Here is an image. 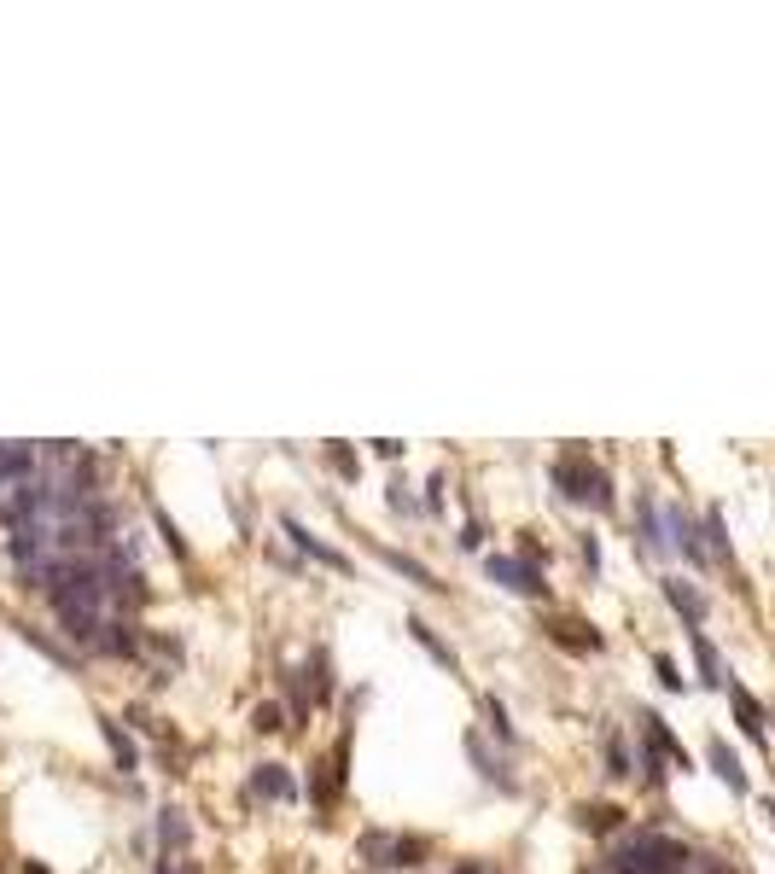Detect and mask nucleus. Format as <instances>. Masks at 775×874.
I'll return each mask as SVG.
<instances>
[{
  "instance_id": "f257e3e1",
  "label": "nucleus",
  "mask_w": 775,
  "mask_h": 874,
  "mask_svg": "<svg viewBox=\"0 0 775 874\" xmlns=\"http://www.w3.org/2000/svg\"><path fill=\"white\" fill-rule=\"evenodd\" d=\"M688 869V851L665 834H636L612 851V874H682Z\"/></svg>"
},
{
  "instance_id": "f03ea898",
  "label": "nucleus",
  "mask_w": 775,
  "mask_h": 874,
  "mask_svg": "<svg viewBox=\"0 0 775 874\" xmlns=\"http://www.w3.org/2000/svg\"><path fill=\"white\" fill-rule=\"evenodd\" d=\"M554 484L572 496V502H595V507H607L612 502V484H607V472L595 467L589 455H577V449H566L560 461H554Z\"/></svg>"
},
{
  "instance_id": "7ed1b4c3",
  "label": "nucleus",
  "mask_w": 775,
  "mask_h": 874,
  "mask_svg": "<svg viewBox=\"0 0 775 874\" xmlns=\"http://www.w3.org/2000/svg\"><path fill=\"white\" fill-rule=\"evenodd\" d=\"M484 572L496 577L502 589H513V595H542V577H537V566H525V560H507V554H490V560H484Z\"/></svg>"
},
{
  "instance_id": "20e7f679",
  "label": "nucleus",
  "mask_w": 775,
  "mask_h": 874,
  "mask_svg": "<svg viewBox=\"0 0 775 874\" xmlns=\"http://www.w3.org/2000/svg\"><path fill=\"white\" fill-rule=\"evenodd\" d=\"M24 478H35V449L30 443H0V496Z\"/></svg>"
},
{
  "instance_id": "39448f33",
  "label": "nucleus",
  "mask_w": 775,
  "mask_h": 874,
  "mask_svg": "<svg viewBox=\"0 0 775 874\" xmlns=\"http://www.w3.org/2000/svg\"><path fill=\"white\" fill-rule=\"evenodd\" d=\"M280 525H286V537L298 542L304 554H315L321 566H333V572H350V560H344L338 548H327V542H321V537H309V531H304V525H298V519H280Z\"/></svg>"
},
{
  "instance_id": "423d86ee",
  "label": "nucleus",
  "mask_w": 775,
  "mask_h": 874,
  "mask_svg": "<svg viewBox=\"0 0 775 874\" xmlns=\"http://www.w3.org/2000/svg\"><path fill=\"white\" fill-rule=\"evenodd\" d=\"M665 601H671L676 612H682V624H688V630H700V618H706V601H700V595H694L688 583H676V577H665Z\"/></svg>"
},
{
  "instance_id": "0eeeda50",
  "label": "nucleus",
  "mask_w": 775,
  "mask_h": 874,
  "mask_svg": "<svg viewBox=\"0 0 775 874\" xmlns=\"http://www.w3.org/2000/svg\"><path fill=\"white\" fill-rule=\"evenodd\" d=\"M257 793L263 799H292V775L280 764H257Z\"/></svg>"
},
{
  "instance_id": "6e6552de",
  "label": "nucleus",
  "mask_w": 775,
  "mask_h": 874,
  "mask_svg": "<svg viewBox=\"0 0 775 874\" xmlns=\"http://www.w3.org/2000/svg\"><path fill=\"white\" fill-rule=\"evenodd\" d=\"M158 840H164V851H169V857H175V851L187 845V816H181L175 805H169L164 816H158Z\"/></svg>"
},
{
  "instance_id": "1a4fd4ad",
  "label": "nucleus",
  "mask_w": 775,
  "mask_h": 874,
  "mask_svg": "<svg viewBox=\"0 0 775 874\" xmlns=\"http://www.w3.org/2000/svg\"><path fill=\"white\" fill-rule=\"evenodd\" d=\"M688 641H694V659H700V671H706L700 682H711V688H717V682H723V659H717V647H711L700 630H688Z\"/></svg>"
},
{
  "instance_id": "9d476101",
  "label": "nucleus",
  "mask_w": 775,
  "mask_h": 874,
  "mask_svg": "<svg viewBox=\"0 0 775 874\" xmlns=\"http://www.w3.org/2000/svg\"><path fill=\"white\" fill-rule=\"evenodd\" d=\"M729 700H735V717H741V729H746V735H752V740H764V711L752 706V694H746V688H735Z\"/></svg>"
},
{
  "instance_id": "9b49d317",
  "label": "nucleus",
  "mask_w": 775,
  "mask_h": 874,
  "mask_svg": "<svg viewBox=\"0 0 775 874\" xmlns=\"http://www.w3.org/2000/svg\"><path fill=\"white\" fill-rule=\"evenodd\" d=\"M711 764H717V775H723V781H729V787H735V793H746V775H741V764H735V752H729V746H723V740H717V746H711Z\"/></svg>"
},
{
  "instance_id": "f8f14e48",
  "label": "nucleus",
  "mask_w": 775,
  "mask_h": 874,
  "mask_svg": "<svg viewBox=\"0 0 775 874\" xmlns=\"http://www.w3.org/2000/svg\"><path fill=\"white\" fill-rule=\"evenodd\" d=\"M385 560H391V566H397V572H403V577H414L420 589H443V583H438V577H432V572H426L420 560H408V554H397V548H385Z\"/></svg>"
},
{
  "instance_id": "ddd939ff",
  "label": "nucleus",
  "mask_w": 775,
  "mask_h": 874,
  "mask_svg": "<svg viewBox=\"0 0 775 874\" xmlns=\"http://www.w3.org/2000/svg\"><path fill=\"white\" fill-rule=\"evenodd\" d=\"M100 729H105V740H111V752H117V770H135V740L123 735V729H117L111 717H105Z\"/></svg>"
},
{
  "instance_id": "4468645a",
  "label": "nucleus",
  "mask_w": 775,
  "mask_h": 874,
  "mask_svg": "<svg viewBox=\"0 0 775 874\" xmlns=\"http://www.w3.org/2000/svg\"><path fill=\"white\" fill-rule=\"evenodd\" d=\"M408 630H414V641H420V647H426V653H432L438 665H455V653H449V647H443V641H438V630H432V624H420V618H414Z\"/></svg>"
},
{
  "instance_id": "2eb2a0df",
  "label": "nucleus",
  "mask_w": 775,
  "mask_h": 874,
  "mask_svg": "<svg viewBox=\"0 0 775 874\" xmlns=\"http://www.w3.org/2000/svg\"><path fill=\"white\" fill-rule=\"evenodd\" d=\"M484 717H490V729H496V735H502V740H513V723H507V706H502V700H496V694H484Z\"/></svg>"
},
{
  "instance_id": "dca6fc26",
  "label": "nucleus",
  "mask_w": 775,
  "mask_h": 874,
  "mask_svg": "<svg viewBox=\"0 0 775 874\" xmlns=\"http://www.w3.org/2000/svg\"><path fill=\"white\" fill-rule=\"evenodd\" d=\"M152 519H158V531H164V542H169V548H175V554L187 560V542L175 537V525H169V513H164V507H152Z\"/></svg>"
},
{
  "instance_id": "f3484780",
  "label": "nucleus",
  "mask_w": 775,
  "mask_h": 874,
  "mask_svg": "<svg viewBox=\"0 0 775 874\" xmlns=\"http://www.w3.org/2000/svg\"><path fill=\"white\" fill-rule=\"evenodd\" d=\"M618 816H624V810H612V805H601V810H583V822H589V828H612Z\"/></svg>"
},
{
  "instance_id": "a211bd4d",
  "label": "nucleus",
  "mask_w": 775,
  "mask_h": 874,
  "mask_svg": "<svg viewBox=\"0 0 775 874\" xmlns=\"http://www.w3.org/2000/svg\"><path fill=\"white\" fill-rule=\"evenodd\" d=\"M327 455H333V467L344 472V478H356V455H350V449H344V443H333V449H327Z\"/></svg>"
},
{
  "instance_id": "6ab92c4d",
  "label": "nucleus",
  "mask_w": 775,
  "mask_h": 874,
  "mask_svg": "<svg viewBox=\"0 0 775 874\" xmlns=\"http://www.w3.org/2000/svg\"><path fill=\"white\" fill-rule=\"evenodd\" d=\"M653 671H659V682H665V688H682V676H676V665H671V659H665V653L653 659Z\"/></svg>"
},
{
  "instance_id": "aec40b11",
  "label": "nucleus",
  "mask_w": 775,
  "mask_h": 874,
  "mask_svg": "<svg viewBox=\"0 0 775 874\" xmlns=\"http://www.w3.org/2000/svg\"><path fill=\"white\" fill-rule=\"evenodd\" d=\"M257 729H263V735H269V729H280V706H263V711H257Z\"/></svg>"
},
{
  "instance_id": "412c9836",
  "label": "nucleus",
  "mask_w": 775,
  "mask_h": 874,
  "mask_svg": "<svg viewBox=\"0 0 775 874\" xmlns=\"http://www.w3.org/2000/svg\"><path fill=\"white\" fill-rule=\"evenodd\" d=\"M461 874H478V869H461Z\"/></svg>"
}]
</instances>
